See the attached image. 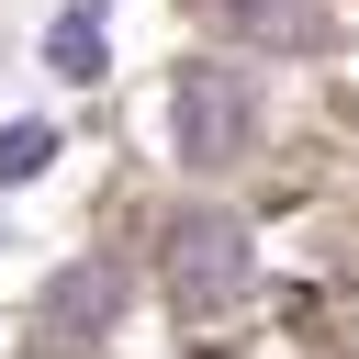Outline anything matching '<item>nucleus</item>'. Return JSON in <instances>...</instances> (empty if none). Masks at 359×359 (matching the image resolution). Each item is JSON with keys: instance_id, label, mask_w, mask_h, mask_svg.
I'll return each mask as SVG.
<instances>
[{"instance_id": "423d86ee", "label": "nucleus", "mask_w": 359, "mask_h": 359, "mask_svg": "<svg viewBox=\"0 0 359 359\" xmlns=\"http://www.w3.org/2000/svg\"><path fill=\"white\" fill-rule=\"evenodd\" d=\"M45 157H56V123H11L0 135V180H34Z\"/></svg>"}, {"instance_id": "f257e3e1", "label": "nucleus", "mask_w": 359, "mask_h": 359, "mask_svg": "<svg viewBox=\"0 0 359 359\" xmlns=\"http://www.w3.org/2000/svg\"><path fill=\"white\" fill-rule=\"evenodd\" d=\"M157 269H168V292H180L191 314H213V303H236V292H247V269H258V258H247V224H236V213H180V224H168V247H157Z\"/></svg>"}, {"instance_id": "7ed1b4c3", "label": "nucleus", "mask_w": 359, "mask_h": 359, "mask_svg": "<svg viewBox=\"0 0 359 359\" xmlns=\"http://www.w3.org/2000/svg\"><path fill=\"white\" fill-rule=\"evenodd\" d=\"M112 303H123V269L79 258V269L34 303V337H45V348H79V337H101V325H112Z\"/></svg>"}, {"instance_id": "39448f33", "label": "nucleus", "mask_w": 359, "mask_h": 359, "mask_svg": "<svg viewBox=\"0 0 359 359\" xmlns=\"http://www.w3.org/2000/svg\"><path fill=\"white\" fill-rule=\"evenodd\" d=\"M45 67L56 79H101V0H67V22L45 34Z\"/></svg>"}, {"instance_id": "20e7f679", "label": "nucleus", "mask_w": 359, "mask_h": 359, "mask_svg": "<svg viewBox=\"0 0 359 359\" xmlns=\"http://www.w3.org/2000/svg\"><path fill=\"white\" fill-rule=\"evenodd\" d=\"M191 11H202L213 34H236V45H280V56L325 34V0H191Z\"/></svg>"}, {"instance_id": "f03ea898", "label": "nucleus", "mask_w": 359, "mask_h": 359, "mask_svg": "<svg viewBox=\"0 0 359 359\" xmlns=\"http://www.w3.org/2000/svg\"><path fill=\"white\" fill-rule=\"evenodd\" d=\"M168 135H180L191 168H224V157H247V135H258V90H247L236 67H191L180 101H168Z\"/></svg>"}]
</instances>
